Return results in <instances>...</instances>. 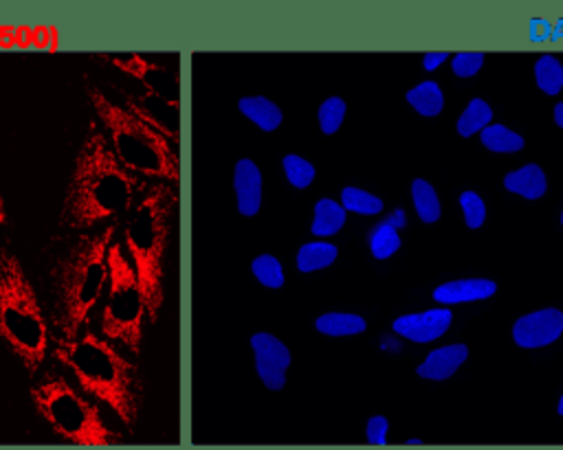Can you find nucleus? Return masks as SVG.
Listing matches in <instances>:
<instances>
[{"label":"nucleus","instance_id":"4468645a","mask_svg":"<svg viewBox=\"0 0 563 450\" xmlns=\"http://www.w3.org/2000/svg\"><path fill=\"white\" fill-rule=\"evenodd\" d=\"M238 110L262 132H275L282 121H284V112L282 108L262 94H251V97H240L238 101Z\"/></svg>","mask_w":563,"mask_h":450},{"label":"nucleus","instance_id":"f03ea898","mask_svg":"<svg viewBox=\"0 0 563 450\" xmlns=\"http://www.w3.org/2000/svg\"><path fill=\"white\" fill-rule=\"evenodd\" d=\"M53 358L84 393L108 406L128 430H134L143 402V380L139 364L119 345L88 327L77 338H55Z\"/></svg>","mask_w":563,"mask_h":450},{"label":"nucleus","instance_id":"4be33fe9","mask_svg":"<svg viewBox=\"0 0 563 450\" xmlns=\"http://www.w3.org/2000/svg\"><path fill=\"white\" fill-rule=\"evenodd\" d=\"M407 101L424 116H435L442 105H444V99H442V92H440V86L435 81H424L420 86H416L413 90L407 92Z\"/></svg>","mask_w":563,"mask_h":450},{"label":"nucleus","instance_id":"7ed1b4c3","mask_svg":"<svg viewBox=\"0 0 563 450\" xmlns=\"http://www.w3.org/2000/svg\"><path fill=\"white\" fill-rule=\"evenodd\" d=\"M176 204L178 195L174 184L152 180L147 187H143L123 222L121 241L134 266L150 325L158 323L165 307V257L169 252Z\"/></svg>","mask_w":563,"mask_h":450},{"label":"nucleus","instance_id":"0eeeda50","mask_svg":"<svg viewBox=\"0 0 563 450\" xmlns=\"http://www.w3.org/2000/svg\"><path fill=\"white\" fill-rule=\"evenodd\" d=\"M31 402L42 421L64 441L84 448H110L121 443L99 402L84 393L59 371H46L31 384Z\"/></svg>","mask_w":563,"mask_h":450},{"label":"nucleus","instance_id":"c756f323","mask_svg":"<svg viewBox=\"0 0 563 450\" xmlns=\"http://www.w3.org/2000/svg\"><path fill=\"white\" fill-rule=\"evenodd\" d=\"M345 101L341 99V97H328L321 105H319V110H317V121H319V130L323 132V134H334L339 127H341V123H343V119H345Z\"/></svg>","mask_w":563,"mask_h":450},{"label":"nucleus","instance_id":"e433bc0d","mask_svg":"<svg viewBox=\"0 0 563 450\" xmlns=\"http://www.w3.org/2000/svg\"><path fill=\"white\" fill-rule=\"evenodd\" d=\"M559 413L563 415V395H561V402H559Z\"/></svg>","mask_w":563,"mask_h":450},{"label":"nucleus","instance_id":"a878e982","mask_svg":"<svg viewBox=\"0 0 563 450\" xmlns=\"http://www.w3.org/2000/svg\"><path fill=\"white\" fill-rule=\"evenodd\" d=\"M490 119H493V110L488 108V103L482 99H473L468 108L462 112V116L457 119V132L462 136H471L477 130H484Z\"/></svg>","mask_w":563,"mask_h":450},{"label":"nucleus","instance_id":"1a4fd4ad","mask_svg":"<svg viewBox=\"0 0 563 450\" xmlns=\"http://www.w3.org/2000/svg\"><path fill=\"white\" fill-rule=\"evenodd\" d=\"M97 57L101 61H108L119 72L139 81L143 86L145 94L178 108V79L167 66L156 64L154 59H150L145 55H136V53H119V55L99 53Z\"/></svg>","mask_w":563,"mask_h":450},{"label":"nucleus","instance_id":"b1692460","mask_svg":"<svg viewBox=\"0 0 563 450\" xmlns=\"http://www.w3.org/2000/svg\"><path fill=\"white\" fill-rule=\"evenodd\" d=\"M411 193H413V204H416L420 220L427 224L435 222L440 217V200H438L433 187L427 180L418 178L411 184Z\"/></svg>","mask_w":563,"mask_h":450},{"label":"nucleus","instance_id":"6e6552de","mask_svg":"<svg viewBox=\"0 0 563 450\" xmlns=\"http://www.w3.org/2000/svg\"><path fill=\"white\" fill-rule=\"evenodd\" d=\"M147 312L145 299L121 239L108 248V285L99 316V334L119 345L130 356L141 353Z\"/></svg>","mask_w":563,"mask_h":450},{"label":"nucleus","instance_id":"c85d7f7f","mask_svg":"<svg viewBox=\"0 0 563 450\" xmlns=\"http://www.w3.org/2000/svg\"><path fill=\"white\" fill-rule=\"evenodd\" d=\"M369 248L376 259H387L389 255H394L400 248V237L391 222H383L374 228V233L369 237Z\"/></svg>","mask_w":563,"mask_h":450},{"label":"nucleus","instance_id":"ddd939ff","mask_svg":"<svg viewBox=\"0 0 563 450\" xmlns=\"http://www.w3.org/2000/svg\"><path fill=\"white\" fill-rule=\"evenodd\" d=\"M451 325V312L449 310H427L422 314H407L394 320V331L416 340V342H429L433 338H440Z\"/></svg>","mask_w":563,"mask_h":450},{"label":"nucleus","instance_id":"a211bd4d","mask_svg":"<svg viewBox=\"0 0 563 450\" xmlns=\"http://www.w3.org/2000/svg\"><path fill=\"white\" fill-rule=\"evenodd\" d=\"M504 184L508 191H515L528 200H534V198H541L545 193V173L541 171L539 165H526L517 171H510L506 178H504Z\"/></svg>","mask_w":563,"mask_h":450},{"label":"nucleus","instance_id":"9b49d317","mask_svg":"<svg viewBox=\"0 0 563 450\" xmlns=\"http://www.w3.org/2000/svg\"><path fill=\"white\" fill-rule=\"evenodd\" d=\"M561 331H563V314L552 307L521 316L512 327V336L519 347L550 345L561 336Z\"/></svg>","mask_w":563,"mask_h":450},{"label":"nucleus","instance_id":"7c9ffc66","mask_svg":"<svg viewBox=\"0 0 563 450\" xmlns=\"http://www.w3.org/2000/svg\"><path fill=\"white\" fill-rule=\"evenodd\" d=\"M460 204L464 209V217H466V226L468 228H479L484 217H486V209H484V202L477 193L473 191H464L460 195Z\"/></svg>","mask_w":563,"mask_h":450},{"label":"nucleus","instance_id":"6ab92c4d","mask_svg":"<svg viewBox=\"0 0 563 450\" xmlns=\"http://www.w3.org/2000/svg\"><path fill=\"white\" fill-rule=\"evenodd\" d=\"M339 255V248L330 241H308V244H301V248L297 250V270L308 274V272H317L321 268H328L332 266V261L336 259Z\"/></svg>","mask_w":563,"mask_h":450},{"label":"nucleus","instance_id":"aec40b11","mask_svg":"<svg viewBox=\"0 0 563 450\" xmlns=\"http://www.w3.org/2000/svg\"><path fill=\"white\" fill-rule=\"evenodd\" d=\"M365 327L367 323L363 316L347 312H328L314 320V329L323 336H356L363 334Z\"/></svg>","mask_w":563,"mask_h":450},{"label":"nucleus","instance_id":"393cba45","mask_svg":"<svg viewBox=\"0 0 563 450\" xmlns=\"http://www.w3.org/2000/svg\"><path fill=\"white\" fill-rule=\"evenodd\" d=\"M341 204L345 211L361 213V215H376L383 211L380 198H376L363 189H356V187H345L341 191Z\"/></svg>","mask_w":563,"mask_h":450},{"label":"nucleus","instance_id":"cd10ccee","mask_svg":"<svg viewBox=\"0 0 563 450\" xmlns=\"http://www.w3.org/2000/svg\"><path fill=\"white\" fill-rule=\"evenodd\" d=\"M482 143L493 151H519L523 147V138L510 132L504 125H486L482 130Z\"/></svg>","mask_w":563,"mask_h":450},{"label":"nucleus","instance_id":"f704fd0d","mask_svg":"<svg viewBox=\"0 0 563 450\" xmlns=\"http://www.w3.org/2000/svg\"><path fill=\"white\" fill-rule=\"evenodd\" d=\"M554 121H556V125L563 127V103H559V105L554 108Z\"/></svg>","mask_w":563,"mask_h":450},{"label":"nucleus","instance_id":"39448f33","mask_svg":"<svg viewBox=\"0 0 563 450\" xmlns=\"http://www.w3.org/2000/svg\"><path fill=\"white\" fill-rule=\"evenodd\" d=\"M88 103L108 136L117 158L139 178L176 184L180 162L174 143L158 130L141 121L123 103L112 101L99 86L86 81Z\"/></svg>","mask_w":563,"mask_h":450},{"label":"nucleus","instance_id":"f257e3e1","mask_svg":"<svg viewBox=\"0 0 563 450\" xmlns=\"http://www.w3.org/2000/svg\"><path fill=\"white\" fill-rule=\"evenodd\" d=\"M143 189L114 154L101 125L92 121L75 154L70 178L59 209V228L90 233L108 222H119L134 206Z\"/></svg>","mask_w":563,"mask_h":450},{"label":"nucleus","instance_id":"f3484780","mask_svg":"<svg viewBox=\"0 0 563 450\" xmlns=\"http://www.w3.org/2000/svg\"><path fill=\"white\" fill-rule=\"evenodd\" d=\"M345 224V209L343 204H339L332 198H321L314 204V215H312V224L310 230L317 237H330L334 233H339Z\"/></svg>","mask_w":563,"mask_h":450},{"label":"nucleus","instance_id":"c9c22d12","mask_svg":"<svg viewBox=\"0 0 563 450\" xmlns=\"http://www.w3.org/2000/svg\"><path fill=\"white\" fill-rule=\"evenodd\" d=\"M7 224V206H4V198H2V191H0V226Z\"/></svg>","mask_w":563,"mask_h":450},{"label":"nucleus","instance_id":"bb28decb","mask_svg":"<svg viewBox=\"0 0 563 450\" xmlns=\"http://www.w3.org/2000/svg\"><path fill=\"white\" fill-rule=\"evenodd\" d=\"M534 75H537L539 88L548 94H556L563 88V66L552 55L539 57V61L534 66Z\"/></svg>","mask_w":563,"mask_h":450},{"label":"nucleus","instance_id":"f8f14e48","mask_svg":"<svg viewBox=\"0 0 563 450\" xmlns=\"http://www.w3.org/2000/svg\"><path fill=\"white\" fill-rule=\"evenodd\" d=\"M262 169L251 158H240L233 167V191L238 213L255 217L262 209Z\"/></svg>","mask_w":563,"mask_h":450},{"label":"nucleus","instance_id":"5701e85b","mask_svg":"<svg viewBox=\"0 0 563 450\" xmlns=\"http://www.w3.org/2000/svg\"><path fill=\"white\" fill-rule=\"evenodd\" d=\"M282 171H284L288 184L295 189H308L317 176L314 165L299 154H286L282 158Z\"/></svg>","mask_w":563,"mask_h":450},{"label":"nucleus","instance_id":"423d86ee","mask_svg":"<svg viewBox=\"0 0 563 450\" xmlns=\"http://www.w3.org/2000/svg\"><path fill=\"white\" fill-rule=\"evenodd\" d=\"M0 340L29 375H35L51 345L40 296L15 252L0 248Z\"/></svg>","mask_w":563,"mask_h":450},{"label":"nucleus","instance_id":"473e14b6","mask_svg":"<svg viewBox=\"0 0 563 450\" xmlns=\"http://www.w3.org/2000/svg\"><path fill=\"white\" fill-rule=\"evenodd\" d=\"M387 419L383 415H376V417H369L367 419V428H365V435H367V441L374 443V446H385L387 441Z\"/></svg>","mask_w":563,"mask_h":450},{"label":"nucleus","instance_id":"2f4dec72","mask_svg":"<svg viewBox=\"0 0 563 450\" xmlns=\"http://www.w3.org/2000/svg\"><path fill=\"white\" fill-rule=\"evenodd\" d=\"M482 64H484L482 53H460L453 57V72L457 77H471L482 68Z\"/></svg>","mask_w":563,"mask_h":450},{"label":"nucleus","instance_id":"72a5a7b5","mask_svg":"<svg viewBox=\"0 0 563 450\" xmlns=\"http://www.w3.org/2000/svg\"><path fill=\"white\" fill-rule=\"evenodd\" d=\"M446 57H449V53H427V55L422 57V64H424L427 70H433V68H438Z\"/></svg>","mask_w":563,"mask_h":450},{"label":"nucleus","instance_id":"2eb2a0df","mask_svg":"<svg viewBox=\"0 0 563 450\" xmlns=\"http://www.w3.org/2000/svg\"><path fill=\"white\" fill-rule=\"evenodd\" d=\"M497 285L488 279H462L442 283L433 290V299L440 303H464V301H477L493 296Z\"/></svg>","mask_w":563,"mask_h":450},{"label":"nucleus","instance_id":"9d476101","mask_svg":"<svg viewBox=\"0 0 563 450\" xmlns=\"http://www.w3.org/2000/svg\"><path fill=\"white\" fill-rule=\"evenodd\" d=\"M255 373L268 391H282L286 386V373L290 369V349L271 331H255L249 338Z\"/></svg>","mask_w":563,"mask_h":450},{"label":"nucleus","instance_id":"dca6fc26","mask_svg":"<svg viewBox=\"0 0 563 450\" xmlns=\"http://www.w3.org/2000/svg\"><path fill=\"white\" fill-rule=\"evenodd\" d=\"M466 353L468 349L464 345H449V347L435 349L418 367V375L431 378V380H444L455 373V369L466 360Z\"/></svg>","mask_w":563,"mask_h":450},{"label":"nucleus","instance_id":"412c9836","mask_svg":"<svg viewBox=\"0 0 563 450\" xmlns=\"http://www.w3.org/2000/svg\"><path fill=\"white\" fill-rule=\"evenodd\" d=\"M251 272H253V277L257 279L260 285L271 288V290H279V288L286 283L282 261H279L275 255H271V252L257 255V257L251 261Z\"/></svg>","mask_w":563,"mask_h":450},{"label":"nucleus","instance_id":"20e7f679","mask_svg":"<svg viewBox=\"0 0 563 450\" xmlns=\"http://www.w3.org/2000/svg\"><path fill=\"white\" fill-rule=\"evenodd\" d=\"M117 224L108 222L97 230L79 235L57 263L55 281V327L57 338H77L88 329L90 318L108 285V248L117 239Z\"/></svg>","mask_w":563,"mask_h":450},{"label":"nucleus","instance_id":"4c0bfd02","mask_svg":"<svg viewBox=\"0 0 563 450\" xmlns=\"http://www.w3.org/2000/svg\"><path fill=\"white\" fill-rule=\"evenodd\" d=\"M561 222H563V215H561Z\"/></svg>","mask_w":563,"mask_h":450}]
</instances>
